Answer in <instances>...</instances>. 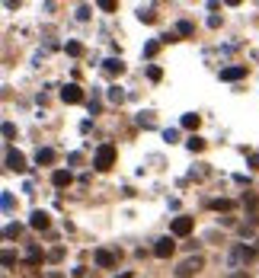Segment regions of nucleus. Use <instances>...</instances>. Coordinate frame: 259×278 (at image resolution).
Wrapping results in <instances>:
<instances>
[{"label":"nucleus","instance_id":"f257e3e1","mask_svg":"<svg viewBox=\"0 0 259 278\" xmlns=\"http://www.w3.org/2000/svg\"><path fill=\"white\" fill-rule=\"evenodd\" d=\"M112 163H115V147L112 144H102V147L96 150V160H93V166H96V170H112Z\"/></svg>","mask_w":259,"mask_h":278},{"label":"nucleus","instance_id":"f03ea898","mask_svg":"<svg viewBox=\"0 0 259 278\" xmlns=\"http://www.w3.org/2000/svg\"><path fill=\"white\" fill-rule=\"evenodd\" d=\"M202 265H205L202 256H189V259H183V262H179V269H176V278H192L195 272H202Z\"/></svg>","mask_w":259,"mask_h":278},{"label":"nucleus","instance_id":"7ed1b4c3","mask_svg":"<svg viewBox=\"0 0 259 278\" xmlns=\"http://www.w3.org/2000/svg\"><path fill=\"white\" fill-rule=\"evenodd\" d=\"M250 259H256V249L253 246H234L230 249V256H227V262L237 269V265H243V262H250Z\"/></svg>","mask_w":259,"mask_h":278},{"label":"nucleus","instance_id":"20e7f679","mask_svg":"<svg viewBox=\"0 0 259 278\" xmlns=\"http://www.w3.org/2000/svg\"><path fill=\"white\" fill-rule=\"evenodd\" d=\"M61 99H64L67 106H77V103H84V90H80L77 83H67V87L61 90Z\"/></svg>","mask_w":259,"mask_h":278},{"label":"nucleus","instance_id":"39448f33","mask_svg":"<svg viewBox=\"0 0 259 278\" xmlns=\"http://www.w3.org/2000/svg\"><path fill=\"white\" fill-rule=\"evenodd\" d=\"M173 252H176V243H173V240H170V237H163V240H157V246H154V256H157V259H170V256H173Z\"/></svg>","mask_w":259,"mask_h":278},{"label":"nucleus","instance_id":"423d86ee","mask_svg":"<svg viewBox=\"0 0 259 278\" xmlns=\"http://www.w3.org/2000/svg\"><path fill=\"white\" fill-rule=\"evenodd\" d=\"M7 170H16V173H26V157L19 150H7Z\"/></svg>","mask_w":259,"mask_h":278},{"label":"nucleus","instance_id":"0eeeda50","mask_svg":"<svg viewBox=\"0 0 259 278\" xmlns=\"http://www.w3.org/2000/svg\"><path fill=\"white\" fill-rule=\"evenodd\" d=\"M115 262H119V256H115L112 249H96V265L99 269H115Z\"/></svg>","mask_w":259,"mask_h":278},{"label":"nucleus","instance_id":"6e6552de","mask_svg":"<svg viewBox=\"0 0 259 278\" xmlns=\"http://www.w3.org/2000/svg\"><path fill=\"white\" fill-rule=\"evenodd\" d=\"M192 234V217H173V237H189Z\"/></svg>","mask_w":259,"mask_h":278},{"label":"nucleus","instance_id":"1a4fd4ad","mask_svg":"<svg viewBox=\"0 0 259 278\" xmlns=\"http://www.w3.org/2000/svg\"><path fill=\"white\" fill-rule=\"evenodd\" d=\"M29 227H32V231H48V214H45V211H32Z\"/></svg>","mask_w":259,"mask_h":278},{"label":"nucleus","instance_id":"9d476101","mask_svg":"<svg viewBox=\"0 0 259 278\" xmlns=\"http://www.w3.org/2000/svg\"><path fill=\"white\" fill-rule=\"evenodd\" d=\"M240 77H246V67H243V64H237V67H224V70H221V80H240Z\"/></svg>","mask_w":259,"mask_h":278},{"label":"nucleus","instance_id":"9b49d317","mask_svg":"<svg viewBox=\"0 0 259 278\" xmlns=\"http://www.w3.org/2000/svg\"><path fill=\"white\" fill-rule=\"evenodd\" d=\"M35 163H39V166H51V163H55V150H51V147H39V154H35Z\"/></svg>","mask_w":259,"mask_h":278},{"label":"nucleus","instance_id":"f8f14e48","mask_svg":"<svg viewBox=\"0 0 259 278\" xmlns=\"http://www.w3.org/2000/svg\"><path fill=\"white\" fill-rule=\"evenodd\" d=\"M70 179H74V176H70L67 170H55V173H51V183H55L58 189H64V186H70Z\"/></svg>","mask_w":259,"mask_h":278},{"label":"nucleus","instance_id":"ddd939ff","mask_svg":"<svg viewBox=\"0 0 259 278\" xmlns=\"http://www.w3.org/2000/svg\"><path fill=\"white\" fill-rule=\"evenodd\" d=\"M102 67H106V74H122V70H125L122 58H109V61H102Z\"/></svg>","mask_w":259,"mask_h":278},{"label":"nucleus","instance_id":"4468645a","mask_svg":"<svg viewBox=\"0 0 259 278\" xmlns=\"http://www.w3.org/2000/svg\"><path fill=\"white\" fill-rule=\"evenodd\" d=\"M42 259H45V252H42L39 246H29V249H26V262H29V265H39Z\"/></svg>","mask_w":259,"mask_h":278},{"label":"nucleus","instance_id":"2eb2a0df","mask_svg":"<svg viewBox=\"0 0 259 278\" xmlns=\"http://www.w3.org/2000/svg\"><path fill=\"white\" fill-rule=\"evenodd\" d=\"M256 205H259V198H256V192H246L243 195V208L250 211V214H256Z\"/></svg>","mask_w":259,"mask_h":278},{"label":"nucleus","instance_id":"dca6fc26","mask_svg":"<svg viewBox=\"0 0 259 278\" xmlns=\"http://www.w3.org/2000/svg\"><path fill=\"white\" fill-rule=\"evenodd\" d=\"M198 125H202V118H198L195 112H189V115H183V128H189V131H195Z\"/></svg>","mask_w":259,"mask_h":278},{"label":"nucleus","instance_id":"f3484780","mask_svg":"<svg viewBox=\"0 0 259 278\" xmlns=\"http://www.w3.org/2000/svg\"><path fill=\"white\" fill-rule=\"evenodd\" d=\"M211 208H215V211H234V201L230 198H215V201H211Z\"/></svg>","mask_w":259,"mask_h":278},{"label":"nucleus","instance_id":"a211bd4d","mask_svg":"<svg viewBox=\"0 0 259 278\" xmlns=\"http://www.w3.org/2000/svg\"><path fill=\"white\" fill-rule=\"evenodd\" d=\"M64 52H67L70 58H80V55H84V45H80V42H67V45H64Z\"/></svg>","mask_w":259,"mask_h":278},{"label":"nucleus","instance_id":"6ab92c4d","mask_svg":"<svg viewBox=\"0 0 259 278\" xmlns=\"http://www.w3.org/2000/svg\"><path fill=\"white\" fill-rule=\"evenodd\" d=\"M186 147H189L192 154H198V150H202V147H205V141H202V138H198V135H192L189 141H186Z\"/></svg>","mask_w":259,"mask_h":278},{"label":"nucleus","instance_id":"aec40b11","mask_svg":"<svg viewBox=\"0 0 259 278\" xmlns=\"http://www.w3.org/2000/svg\"><path fill=\"white\" fill-rule=\"evenodd\" d=\"M19 234H22L19 224H7V227H4V237H7V240H13V237H19Z\"/></svg>","mask_w":259,"mask_h":278},{"label":"nucleus","instance_id":"412c9836","mask_svg":"<svg viewBox=\"0 0 259 278\" xmlns=\"http://www.w3.org/2000/svg\"><path fill=\"white\" fill-rule=\"evenodd\" d=\"M138 19H141V22H154L157 16H154V10H150V7H147V10L141 7V10H138Z\"/></svg>","mask_w":259,"mask_h":278},{"label":"nucleus","instance_id":"4be33fe9","mask_svg":"<svg viewBox=\"0 0 259 278\" xmlns=\"http://www.w3.org/2000/svg\"><path fill=\"white\" fill-rule=\"evenodd\" d=\"M109 99H112V103H122V99H125V93H122L119 87H109Z\"/></svg>","mask_w":259,"mask_h":278},{"label":"nucleus","instance_id":"5701e85b","mask_svg":"<svg viewBox=\"0 0 259 278\" xmlns=\"http://www.w3.org/2000/svg\"><path fill=\"white\" fill-rule=\"evenodd\" d=\"M176 29H179V35H192V32H195V26H192V22H186V19H183Z\"/></svg>","mask_w":259,"mask_h":278},{"label":"nucleus","instance_id":"b1692460","mask_svg":"<svg viewBox=\"0 0 259 278\" xmlns=\"http://www.w3.org/2000/svg\"><path fill=\"white\" fill-rule=\"evenodd\" d=\"M0 259H4V265H7V269H10V265H13V262H16V256H13V249H4V256H0Z\"/></svg>","mask_w":259,"mask_h":278},{"label":"nucleus","instance_id":"393cba45","mask_svg":"<svg viewBox=\"0 0 259 278\" xmlns=\"http://www.w3.org/2000/svg\"><path fill=\"white\" fill-rule=\"evenodd\" d=\"M157 48H160V42H150V45L144 48V55H147V58H154V55H157Z\"/></svg>","mask_w":259,"mask_h":278},{"label":"nucleus","instance_id":"a878e982","mask_svg":"<svg viewBox=\"0 0 259 278\" xmlns=\"http://www.w3.org/2000/svg\"><path fill=\"white\" fill-rule=\"evenodd\" d=\"M4 138H7V141H10V138H16V128H13V125H10V122L4 125Z\"/></svg>","mask_w":259,"mask_h":278},{"label":"nucleus","instance_id":"bb28decb","mask_svg":"<svg viewBox=\"0 0 259 278\" xmlns=\"http://www.w3.org/2000/svg\"><path fill=\"white\" fill-rule=\"evenodd\" d=\"M99 7L106 10V13H112V10H115V0H99Z\"/></svg>","mask_w":259,"mask_h":278},{"label":"nucleus","instance_id":"cd10ccee","mask_svg":"<svg viewBox=\"0 0 259 278\" xmlns=\"http://www.w3.org/2000/svg\"><path fill=\"white\" fill-rule=\"evenodd\" d=\"M61 256H64V249H61V246H58V249H51V252H48V259H51V262H58V259H61Z\"/></svg>","mask_w":259,"mask_h":278},{"label":"nucleus","instance_id":"c85d7f7f","mask_svg":"<svg viewBox=\"0 0 259 278\" xmlns=\"http://www.w3.org/2000/svg\"><path fill=\"white\" fill-rule=\"evenodd\" d=\"M77 19H90V7H80L77 10Z\"/></svg>","mask_w":259,"mask_h":278},{"label":"nucleus","instance_id":"c756f323","mask_svg":"<svg viewBox=\"0 0 259 278\" xmlns=\"http://www.w3.org/2000/svg\"><path fill=\"white\" fill-rule=\"evenodd\" d=\"M163 138H167V141L173 144V141H176V138H179V135H176V131H173V128H167V131H163Z\"/></svg>","mask_w":259,"mask_h":278},{"label":"nucleus","instance_id":"7c9ffc66","mask_svg":"<svg viewBox=\"0 0 259 278\" xmlns=\"http://www.w3.org/2000/svg\"><path fill=\"white\" fill-rule=\"evenodd\" d=\"M250 166H253V170H259V154H253V157H250Z\"/></svg>","mask_w":259,"mask_h":278},{"label":"nucleus","instance_id":"2f4dec72","mask_svg":"<svg viewBox=\"0 0 259 278\" xmlns=\"http://www.w3.org/2000/svg\"><path fill=\"white\" fill-rule=\"evenodd\" d=\"M230 278H250V272H230Z\"/></svg>","mask_w":259,"mask_h":278},{"label":"nucleus","instance_id":"473e14b6","mask_svg":"<svg viewBox=\"0 0 259 278\" xmlns=\"http://www.w3.org/2000/svg\"><path fill=\"white\" fill-rule=\"evenodd\" d=\"M115 278H132V275H128V272H122V275H115Z\"/></svg>","mask_w":259,"mask_h":278}]
</instances>
